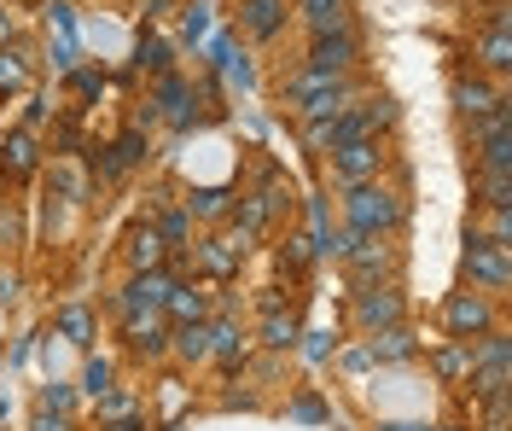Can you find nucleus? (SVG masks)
<instances>
[{
  "label": "nucleus",
  "mask_w": 512,
  "mask_h": 431,
  "mask_svg": "<svg viewBox=\"0 0 512 431\" xmlns=\"http://www.w3.org/2000/svg\"><path fill=\"white\" fill-rule=\"evenodd\" d=\"M408 216V199L384 181H367V187H344V228L367 233V239H384L390 228H402Z\"/></svg>",
  "instance_id": "obj_1"
},
{
  "label": "nucleus",
  "mask_w": 512,
  "mask_h": 431,
  "mask_svg": "<svg viewBox=\"0 0 512 431\" xmlns=\"http://www.w3.org/2000/svg\"><path fill=\"white\" fill-rule=\"evenodd\" d=\"M460 268H466V280H472V292L483 298H495V292H507V251L501 245H489L478 228L466 233V251H460Z\"/></svg>",
  "instance_id": "obj_2"
},
{
  "label": "nucleus",
  "mask_w": 512,
  "mask_h": 431,
  "mask_svg": "<svg viewBox=\"0 0 512 431\" xmlns=\"http://www.w3.org/2000/svg\"><path fill=\"white\" fill-rule=\"evenodd\" d=\"M355 65H361V35L355 30L315 35V41H309V59H303V70H309V76H326V82H350Z\"/></svg>",
  "instance_id": "obj_3"
},
{
  "label": "nucleus",
  "mask_w": 512,
  "mask_h": 431,
  "mask_svg": "<svg viewBox=\"0 0 512 431\" xmlns=\"http://www.w3.org/2000/svg\"><path fill=\"white\" fill-rule=\"evenodd\" d=\"M443 327H448V338H460V344L495 332V298H483V292H454V298L443 303Z\"/></svg>",
  "instance_id": "obj_4"
},
{
  "label": "nucleus",
  "mask_w": 512,
  "mask_h": 431,
  "mask_svg": "<svg viewBox=\"0 0 512 431\" xmlns=\"http://www.w3.org/2000/svg\"><path fill=\"white\" fill-rule=\"evenodd\" d=\"M379 175H384L379 140H350V146L332 152V181H338V187H367V181H379Z\"/></svg>",
  "instance_id": "obj_5"
},
{
  "label": "nucleus",
  "mask_w": 512,
  "mask_h": 431,
  "mask_svg": "<svg viewBox=\"0 0 512 431\" xmlns=\"http://www.w3.org/2000/svg\"><path fill=\"white\" fill-rule=\"evenodd\" d=\"M355 327L361 332H379V327H396L402 321V292L390 286V280H379V286H361L355 292Z\"/></svg>",
  "instance_id": "obj_6"
},
{
  "label": "nucleus",
  "mask_w": 512,
  "mask_h": 431,
  "mask_svg": "<svg viewBox=\"0 0 512 431\" xmlns=\"http://www.w3.org/2000/svg\"><path fill=\"white\" fill-rule=\"evenodd\" d=\"M344 268H350L355 286H379V280H390L396 257H390V245H384V239H367V233H355V245L344 251Z\"/></svg>",
  "instance_id": "obj_7"
},
{
  "label": "nucleus",
  "mask_w": 512,
  "mask_h": 431,
  "mask_svg": "<svg viewBox=\"0 0 512 431\" xmlns=\"http://www.w3.org/2000/svg\"><path fill=\"white\" fill-rule=\"evenodd\" d=\"M501 105H507V94H501L495 82H483V76H460V82H454V111L472 117V123H483V117L501 111Z\"/></svg>",
  "instance_id": "obj_8"
},
{
  "label": "nucleus",
  "mask_w": 512,
  "mask_h": 431,
  "mask_svg": "<svg viewBox=\"0 0 512 431\" xmlns=\"http://www.w3.org/2000/svg\"><path fill=\"white\" fill-rule=\"evenodd\" d=\"M245 263V233H222V239H204L198 245V268L216 274V280H233Z\"/></svg>",
  "instance_id": "obj_9"
},
{
  "label": "nucleus",
  "mask_w": 512,
  "mask_h": 431,
  "mask_svg": "<svg viewBox=\"0 0 512 431\" xmlns=\"http://www.w3.org/2000/svg\"><path fill=\"white\" fill-rule=\"evenodd\" d=\"M286 24V0H239V30L251 41H274Z\"/></svg>",
  "instance_id": "obj_10"
},
{
  "label": "nucleus",
  "mask_w": 512,
  "mask_h": 431,
  "mask_svg": "<svg viewBox=\"0 0 512 431\" xmlns=\"http://www.w3.org/2000/svg\"><path fill=\"white\" fill-rule=\"evenodd\" d=\"M414 350H419V344H414V327H408V321L367 332V356H373V362H408Z\"/></svg>",
  "instance_id": "obj_11"
},
{
  "label": "nucleus",
  "mask_w": 512,
  "mask_h": 431,
  "mask_svg": "<svg viewBox=\"0 0 512 431\" xmlns=\"http://www.w3.org/2000/svg\"><path fill=\"white\" fill-rule=\"evenodd\" d=\"M35 164H41V146H35L30 129H12L6 140H0V169H6V175L24 181V175H35Z\"/></svg>",
  "instance_id": "obj_12"
},
{
  "label": "nucleus",
  "mask_w": 512,
  "mask_h": 431,
  "mask_svg": "<svg viewBox=\"0 0 512 431\" xmlns=\"http://www.w3.org/2000/svg\"><path fill=\"white\" fill-rule=\"evenodd\" d=\"M478 65H483V70H495V76L512 65V47H507V6H495L489 30L478 35Z\"/></svg>",
  "instance_id": "obj_13"
},
{
  "label": "nucleus",
  "mask_w": 512,
  "mask_h": 431,
  "mask_svg": "<svg viewBox=\"0 0 512 431\" xmlns=\"http://www.w3.org/2000/svg\"><path fill=\"white\" fill-rule=\"evenodd\" d=\"M123 338L134 344V350H140V356H158L163 338H169V321H163V309H152V315H128Z\"/></svg>",
  "instance_id": "obj_14"
},
{
  "label": "nucleus",
  "mask_w": 512,
  "mask_h": 431,
  "mask_svg": "<svg viewBox=\"0 0 512 431\" xmlns=\"http://www.w3.org/2000/svg\"><path fill=\"white\" fill-rule=\"evenodd\" d=\"M163 257H169V245L158 239V228H152V222L128 233V263H134V274H152V268H163Z\"/></svg>",
  "instance_id": "obj_15"
},
{
  "label": "nucleus",
  "mask_w": 512,
  "mask_h": 431,
  "mask_svg": "<svg viewBox=\"0 0 512 431\" xmlns=\"http://www.w3.org/2000/svg\"><path fill=\"white\" fill-rule=\"evenodd\" d=\"M152 105H163V117H169L175 129H187V123H192V94H187V82H181L175 70L158 76V100H152Z\"/></svg>",
  "instance_id": "obj_16"
},
{
  "label": "nucleus",
  "mask_w": 512,
  "mask_h": 431,
  "mask_svg": "<svg viewBox=\"0 0 512 431\" xmlns=\"http://www.w3.org/2000/svg\"><path fill=\"white\" fill-rule=\"evenodd\" d=\"M303 18L315 35H344L350 30V0H303Z\"/></svg>",
  "instance_id": "obj_17"
},
{
  "label": "nucleus",
  "mask_w": 512,
  "mask_h": 431,
  "mask_svg": "<svg viewBox=\"0 0 512 431\" xmlns=\"http://www.w3.org/2000/svg\"><path fill=\"white\" fill-rule=\"evenodd\" d=\"M210 356L222 367L245 362V332H239V321H210Z\"/></svg>",
  "instance_id": "obj_18"
},
{
  "label": "nucleus",
  "mask_w": 512,
  "mask_h": 431,
  "mask_svg": "<svg viewBox=\"0 0 512 431\" xmlns=\"http://www.w3.org/2000/svg\"><path fill=\"white\" fill-rule=\"evenodd\" d=\"M163 315H169L175 327H192V321H204V315H210V303H204V292H192V286L175 280V292H169V303H163Z\"/></svg>",
  "instance_id": "obj_19"
},
{
  "label": "nucleus",
  "mask_w": 512,
  "mask_h": 431,
  "mask_svg": "<svg viewBox=\"0 0 512 431\" xmlns=\"http://www.w3.org/2000/svg\"><path fill=\"white\" fill-rule=\"evenodd\" d=\"M30 88V53L24 47H0V94Z\"/></svg>",
  "instance_id": "obj_20"
},
{
  "label": "nucleus",
  "mask_w": 512,
  "mask_h": 431,
  "mask_svg": "<svg viewBox=\"0 0 512 431\" xmlns=\"http://www.w3.org/2000/svg\"><path fill=\"white\" fill-rule=\"evenodd\" d=\"M227 210H233V193L227 187H204V193L187 199V216H204V222H222Z\"/></svg>",
  "instance_id": "obj_21"
},
{
  "label": "nucleus",
  "mask_w": 512,
  "mask_h": 431,
  "mask_svg": "<svg viewBox=\"0 0 512 431\" xmlns=\"http://www.w3.org/2000/svg\"><path fill=\"white\" fill-rule=\"evenodd\" d=\"M175 350H181V362H210V327L204 321L175 327Z\"/></svg>",
  "instance_id": "obj_22"
},
{
  "label": "nucleus",
  "mask_w": 512,
  "mask_h": 431,
  "mask_svg": "<svg viewBox=\"0 0 512 431\" xmlns=\"http://www.w3.org/2000/svg\"><path fill=\"white\" fill-rule=\"evenodd\" d=\"M262 344H268V350H291V344H297V321H291V309H268V321H262Z\"/></svg>",
  "instance_id": "obj_23"
},
{
  "label": "nucleus",
  "mask_w": 512,
  "mask_h": 431,
  "mask_svg": "<svg viewBox=\"0 0 512 431\" xmlns=\"http://www.w3.org/2000/svg\"><path fill=\"white\" fill-rule=\"evenodd\" d=\"M59 332L70 338V344H76V350H82V344L94 338V315H88L82 303H70V309H59Z\"/></svg>",
  "instance_id": "obj_24"
},
{
  "label": "nucleus",
  "mask_w": 512,
  "mask_h": 431,
  "mask_svg": "<svg viewBox=\"0 0 512 431\" xmlns=\"http://www.w3.org/2000/svg\"><path fill=\"white\" fill-rule=\"evenodd\" d=\"M169 59H175V47H169L163 35H146V41H140V59H134V65L152 70V76H169Z\"/></svg>",
  "instance_id": "obj_25"
},
{
  "label": "nucleus",
  "mask_w": 512,
  "mask_h": 431,
  "mask_svg": "<svg viewBox=\"0 0 512 431\" xmlns=\"http://www.w3.org/2000/svg\"><path fill=\"white\" fill-rule=\"evenodd\" d=\"M437 373H443V379H460V373H472V344L448 338L443 350H437Z\"/></svg>",
  "instance_id": "obj_26"
},
{
  "label": "nucleus",
  "mask_w": 512,
  "mask_h": 431,
  "mask_svg": "<svg viewBox=\"0 0 512 431\" xmlns=\"http://www.w3.org/2000/svg\"><path fill=\"white\" fill-rule=\"evenodd\" d=\"M478 193H483L478 204H489V210H507V199H512L507 175H483V169H478Z\"/></svg>",
  "instance_id": "obj_27"
},
{
  "label": "nucleus",
  "mask_w": 512,
  "mask_h": 431,
  "mask_svg": "<svg viewBox=\"0 0 512 431\" xmlns=\"http://www.w3.org/2000/svg\"><path fill=\"white\" fill-rule=\"evenodd\" d=\"M146 152H152V146H146V134H140V129H128L123 140H117V164H123V169H134Z\"/></svg>",
  "instance_id": "obj_28"
},
{
  "label": "nucleus",
  "mask_w": 512,
  "mask_h": 431,
  "mask_svg": "<svg viewBox=\"0 0 512 431\" xmlns=\"http://www.w3.org/2000/svg\"><path fill=\"white\" fill-rule=\"evenodd\" d=\"M82 391H88V397H111V362H88L82 367Z\"/></svg>",
  "instance_id": "obj_29"
},
{
  "label": "nucleus",
  "mask_w": 512,
  "mask_h": 431,
  "mask_svg": "<svg viewBox=\"0 0 512 431\" xmlns=\"http://www.w3.org/2000/svg\"><path fill=\"white\" fill-rule=\"evenodd\" d=\"M309 257H315V239H286V251H280V268H309Z\"/></svg>",
  "instance_id": "obj_30"
},
{
  "label": "nucleus",
  "mask_w": 512,
  "mask_h": 431,
  "mask_svg": "<svg viewBox=\"0 0 512 431\" xmlns=\"http://www.w3.org/2000/svg\"><path fill=\"white\" fill-rule=\"evenodd\" d=\"M332 350H338V338H332V332H309V344H303V356H309V362H326Z\"/></svg>",
  "instance_id": "obj_31"
},
{
  "label": "nucleus",
  "mask_w": 512,
  "mask_h": 431,
  "mask_svg": "<svg viewBox=\"0 0 512 431\" xmlns=\"http://www.w3.org/2000/svg\"><path fill=\"white\" fill-rule=\"evenodd\" d=\"M204 30H210L204 6H187V18H181V35H187V41H204Z\"/></svg>",
  "instance_id": "obj_32"
},
{
  "label": "nucleus",
  "mask_w": 512,
  "mask_h": 431,
  "mask_svg": "<svg viewBox=\"0 0 512 431\" xmlns=\"http://www.w3.org/2000/svg\"><path fill=\"white\" fill-rule=\"evenodd\" d=\"M35 431H70V420L53 414V408H41V414H35Z\"/></svg>",
  "instance_id": "obj_33"
},
{
  "label": "nucleus",
  "mask_w": 512,
  "mask_h": 431,
  "mask_svg": "<svg viewBox=\"0 0 512 431\" xmlns=\"http://www.w3.org/2000/svg\"><path fill=\"white\" fill-rule=\"evenodd\" d=\"M297 420H326V408H320V397H297Z\"/></svg>",
  "instance_id": "obj_34"
},
{
  "label": "nucleus",
  "mask_w": 512,
  "mask_h": 431,
  "mask_svg": "<svg viewBox=\"0 0 512 431\" xmlns=\"http://www.w3.org/2000/svg\"><path fill=\"white\" fill-rule=\"evenodd\" d=\"M99 88H105V82H99L94 70H76V94H88V100H94Z\"/></svg>",
  "instance_id": "obj_35"
},
{
  "label": "nucleus",
  "mask_w": 512,
  "mask_h": 431,
  "mask_svg": "<svg viewBox=\"0 0 512 431\" xmlns=\"http://www.w3.org/2000/svg\"><path fill=\"white\" fill-rule=\"evenodd\" d=\"M344 367H350V373H361V367H373V356H367V344H361V350H350V356H344Z\"/></svg>",
  "instance_id": "obj_36"
},
{
  "label": "nucleus",
  "mask_w": 512,
  "mask_h": 431,
  "mask_svg": "<svg viewBox=\"0 0 512 431\" xmlns=\"http://www.w3.org/2000/svg\"><path fill=\"white\" fill-rule=\"evenodd\" d=\"M12 30H18V24H12V6H0V47L12 41Z\"/></svg>",
  "instance_id": "obj_37"
},
{
  "label": "nucleus",
  "mask_w": 512,
  "mask_h": 431,
  "mask_svg": "<svg viewBox=\"0 0 512 431\" xmlns=\"http://www.w3.org/2000/svg\"><path fill=\"white\" fill-rule=\"evenodd\" d=\"M111 431H140V414H123V420H117Z\"/></svg>",
  "instance_id": "obj_38"
},
{
  "label": "nucleus",
  "mask_w": 512,
  "mask_h": 431,
  "mask_svg": "<svg viewBox=\"0 0 512 431\" xmlns=\"http://www.w3.org/2000/svg\"><path fill=\"white\" fill-rule=\"evenodd\" d=\"M379 431H431V426H402V420H396V426H379Z\"/></svg>",
  "instance_id": "obj_39"
}]
</instances>
